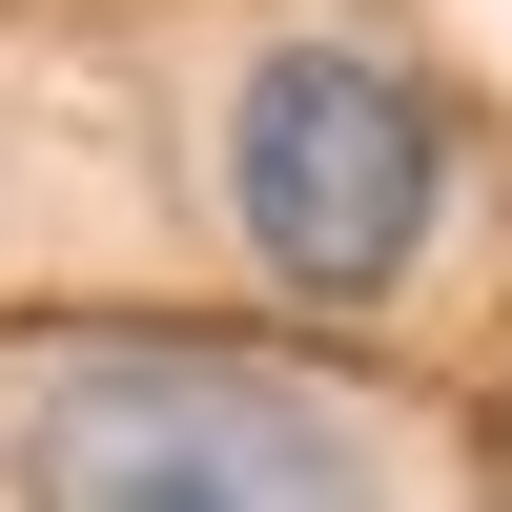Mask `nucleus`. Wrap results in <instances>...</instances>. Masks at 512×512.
Returning a JSON list of instances; mask_svg holds the SVG:
<instances>
[{"instance_id":"1","label":"nucleus","mask_w":512,"mask_h":512,"mask_svg":"<svg viewBox=\"0 0 512 512\" xmlns=\"http://www.w3.org/2000/svg\"><path fill=\"white\" fill-rule=\"evenodd\" d=\"M21 512H369V451L287 369L103 349L21 410Z\"/></svg>"},{"instance_id":"2","label":"nucleus","mask_w":512,"mask_h":512,"mask_svg":"<svg viewBox=\"0 0 512 512\" xmlns=\"http://www.w3.org/2000/svg\"><path fill=\"white\" fill-rule=\"evenodd\" d=\"M226 205H246V246H267L308 308H369V287L431 246L451 144H431V103H410V62L287 41V62H246V103H226Z\"/></svg>"}]
</instances>
